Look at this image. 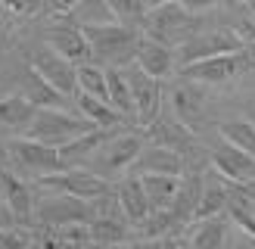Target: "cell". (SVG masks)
<instances>
[{
  "instance_id": "1",
  "label": "cell",
  "mask_w": 255,
  "mask_h": 249,
  "mask_svg": "<svg viewBox=\"0 0 255 249\" xmlns=\"http://www.w3.org/2000/svg\"><path fill=\"white\" fill-rule=\"evenodd\" d=\"M81 31L87 34L97 62L106 66H128L137 53L140 44V31L134 25L125 22H109V25H81Z\"/></svg>"
},
{
  "instance_id": "2",
  "label": "cell",
  "mask_w": 255,
  "mask_h": 249,
  "mask_svg": "<svg viewBox=\"0 0 255 249\" xmlns=\"http://www.w3.org/2000/svg\"><path fill=\"white\" fill-rule=\"evenodd\" d=\"M94 128L97 124L91 119L72 116L66 109H37V116L28 128H25V134L34 137V140H44L50 146H62V143H69V140H75V137H81Z\"/></svg>"
},
{
  "instance_id": "3",
  "label": "cell",
  "mask_w": 255,
  "mask_h": 249,
  "mask_svg": "<svg viewBox=\"0 0 255 249\" xmlns=\"http://www.w3.org/2000/svg\"><path fill=\"white\" fill-rule=\"evenodd\" d=\"M140 25H143V31L149 37H156V41L174 47V44H184L187 37L193 34L196 16L181 6V0H168V3H162V6L146 9V16H143Z\"/></svg>"
},
{
  "instance_id": "4",
  "label": "cell",
  "mask_w": 255,
  "mask_h": 249,
  "mask_svg": "<svg viewBox=\"0 0 255 249\" xmlns=\"http://www.w3.org/2000/svg\"><path fill=\"white\" fill-rule=\"evenodd\" d=\"M34 184L41 187V190L69 193V196L87 199V203L103 199V196H109V190H112L103 174H94V171H87V168H81V165L62 168V171H53V174H41V178H34Z\"/></svg>"
},
{
  "instance_id": "5",
  "label": "cell",
  "mask_w": 255,
  "mask_h": 249,
  "mask_svg": "<svg viewBox=\"0 0 255 249\" xmlns=\"http://www.w3.org/2000/svg\"><path fill=\"white\" fill-rule=\"evenodd\" d=\"M6 149H9V156L16 159V165L22 171L34 174V178L66 168V165H62V159H59V149L56 146H50L44 140H34V137H28V134H25V137H12V140L6 143Z\"/></svg>"
},
{
  "instance_id": "6",
  "label": "cell",
  "mask_w": 255,
  "mask_h": 249,
  "mask_svg": "<svg viewBox=\"0 0 255 249\" xmlns=\"http://www.w3.org/2000/svg\"><path fill=\"white\" fill-rule=\"evenodd\" d=\"M243 50V41L237 37V31H206V34H190L184 44H177L174 59L177 69L187 66V62L196 59H209V56H221V53H240Z\"/></svg>"
},
{
  "instance_id": "7",
  "label": "cell",
  "mask_w": 255,
  "mask_h": 249,
  "mask_svg": "<svg viewBox=\"0 0 255 249\" xmlns=\"http://www.w3.org/2000/svg\"><path fill=\"white\" fill-rule=\"evenodd\" d=\"M28 66H31L34 72H41L59 94H66V97H75V94H78V66H75V62H69L66 56H59L50 44L31 50Z\"/></svg>"
},
{
  "instance_id": "8",
  "label": "cell",
  "mask_w": 255,
  "mask_h": 249,
  "mask_svg": "<svg viewBox=\"0 0 255 249\" xmlns=\"http://www.w3.org/2000/svg\"><path fill=\"white\" fill-rule=\"evenodd\" d=\"M125 69V78L131 84V94H134V106H137V122L140 124H149L156 122V116L162 112V81L146 75L143 69L137 66H122Z\"/></svg>"
},
{
  "instance_id": "9",
  "label": "cell",
  "mask_w": 255,
  "mask_h": 249,
  "mask_svg": "<svg viewBox=\"0 0 255 249\" xmlns=\"http://www.w3.org/2000/svg\"><path fill=\"white\" fill-rule=\"evenodd\" d=\"M237 69H243V50L240 53H221V56L187 62V66L177 69V75L190 84H224L237 75Z\"/></svg>"
},
{
  "instance_id": "10",
  "label": "cell",
  "mask_w": 255,
  "mask_h": 249,
  "mask_svg": "<svg viewBox=\"0 0 255 249\" xmlns=\"http://www.w3.org/2000/svg\"><path fill=\"white\" fill-rule=\"evenodd\" d=\"M34 218L41 221V228H59V224H87L94 218V212L87 206V199L59 193V196L44 199V203L34 209Z\"/></svg>"
},
{
  "instance_id": "11",
  "label": "cell",
  "mask_w": 255,
  "mask_h": 249,
  "mask_svg": "<svg viewBox=\"0 0 255 249\" xmlns=\"http://www.w3.org/2000/svg\"><path fill=\"white\" fill-rule=\"evenodd\" d=\"M44 44H50L59 56H66L69 62L81 66V62H94V50L87 34L81 31V25H47L44 28Z\"/></svg>"
},
{
  "instance_id": "12",
  "label": "cell",
  "mask_w": 255,
  "mask_h": 249,
  "mask_svg": "<svg viewBox=\"0 0 255 249\" xmlns=\"http://www.w3.org/2000/svg\"><path fill=\"white\" fill-rule=\"evenodd\" d=\"M0 199L6 203L9 209V215L16 218V224H31L34 218V193H31V187L25 184L16 171H9L3 162H0Z\"/></svg>"
},
{
  "instance_id": "13",
  "label": "cell",
  "mask_w": 255,
  "mask_h": 249,
  "mask_svg": "<svg viewBox=\"0 0 255 249\" xmlns=\"http://www.w3.org/2000/svg\"><path fill=\"white\" fill-rule=\"evenodd\" d=\"M212 168L218 171L224 181H234V184L255 181V156L234 146V143H227V140H221L212 149Z\"/></svg>"
},
{
  "instance_id": "14",
  "label": "cell",
  "mask_w": 255,
  "mask_h": 249,
  "mask_svg": "<svg viewBox=\"0 0 255 249\" xmlns=\"http://www.w3.org/2000/svg\"><path fill=\"white\" fill-rule=\"evenodd\" d=\"M134 62L140 69H143L146 75H152V78H168V75L174 72V50L168 44L156 41V37L149 34H140V44H137V53H134Z\"/></svg>"
},
{
  "instance_id": "15",
  "label": "cell",
  "mask_w": 255,
  "mask_h": 249,
  "mask_svg": "<svg viewBox=\"0 0 255 249\" xmlns=\"http://www.w3.org/2000/svg\"><path fill=\"white\" fill-rule=\"evenodd\" d=\"M143 153V137L140 134H119L106 140V149H103V171L109 174H119V171H128L134 168V162ZM106 174V178H109Z\"/></svg>"
},
{
  "instance_id": "16",
  "label": "cell",
  "mask_w": 255,
  "mask_h": 249,
  "mask_svg": "<svg viewBox=\"0 0 255 249\" xmlns=\"http://www.w3.org/2000/svg\"><path fill=\"white\" fill-rule=\"evenodd\" d=\"M146 137L152 143L159 146H171V149H181V153H187V149H193V134H190V128L181 122L171 112V116H165V112H159L156 122L146 128Z\"/></svg>"
},
{
  "instance_id": "17",
  "label": "cell",
  "mask_w": 255,
  "mask_h": 249,
  "mask_svg": "<svg viewBox=\"0 0 255 249\" xmlns=\"http://www.w3.org/2000/svg\"><path fill=\"white\" fill-rule=\"evenodd\" d=\"M116 199H119L125 218L131 221V224H140V221H143L149 212H152L149 196H146V190H143V181H140V174H128V178L116 187Z\"/></svg>"
},
{
  "instance_id": "18",
  "label": "cell",
  "mask_w": 255,
  "mask_h": 249,
  "mask_svg": "<svg viewBox=\"0 0 255 249\" xmlns=\"http://www.w3.org/2000/svg\"><path fill=\"white\" fill-rule=\"evenodd\" d=\"M22 94L31 100L37 109H66V94H59L41 72H34L31 66L22 69Z\"/></svg>"
},
{
  "instance_id": "19",
  "label": "cell",
  "mask_w": 255,
  "mask_h": 249,
  "mask_svg": "<svg viewBox=\"0 0 255 249\" xmlns=\"http://www.w3.org/2000/svg\"><path fill=\"white\" fill-rule=\"evenodd\" d=\"M134 168L140 174H149V171H156V174H181L184 171V153L181 149H171V146L152 143V146H143V153H140V159L134 162Z\"/></svg>"
},
{
  "instance_id": "20",
  "label": "cell",
  "mask_w": 255,
  "mask_h": 249,
  "mask_svg": "<svg viewBox=\"0 0 255 249\" xmlns=\"http://www.w3.org/2000/svg\"><path fill=\"white\" fill-rule=\"evenodd\" d=\"M106 140H109V131H106V128H94V131L75 137V140L62 143V146H56V149H59L62 165H66V168H75V165H81L87 156H94L100 146H106Z\"/></svg>"
},
{
  "instance_id": "21",
  "label": "cell",
  "mask_w": 255,
  "mask_h": 249,
  "mask_svg": "<svg viewBox=\"0 0 255 249\" xmlns=\"http://www.w3.org/2000/svg\"><path fill=\"white\" fill-rule=\"evenodd\" d=\"M37 116V106L25 94H6L0 97V124L9 131H25Z\"/></svg>"
},
{
  "instance_id": "22",
  "label": "cell",
  "mask_w": 255,
  "mask_h": 249,
  "mask_svg": "<svg viewBox=\"0 0 255 249\" xmlns=\"http://www.w3.org/2000/svg\"><path fill=\"white\" fill-rule=\"evenodd\" d=\"M75 103H78V112L84 119H91L97 128H106V131H112V128H119V124L125 122V116L112 106V103H106V100H100V97H94V94H84V91H78L75 94Z\"/></svg>"
},
{
  "instance_id": "23",
  "label": "cell",
  "mask_w": 255,
  "mask_h": 249,
  "mask_svg": "<svg viewBox=\"0 0 255 249\" xmlns=\"http://www.w3.org/2000/svg\"><path fill=\"white\" fill-rule=\"evenodd\" d=\"M140 181H143L149 206H152V212H156V209H171L184 178L181 174H156V171H149V174H140Z\"/></svg>"
},
{
  "instance_id": "24",
  "label": "cell",
  "mask_w": 255,
  "mask_h": 249,
  "mask_svg": "<svg viewBox=\"0 0 255 249\" xmlns=\"http://www.w3.org/2000/svg\"><path fill=\"white\" fill-rule=\"evenodd\" d=\"M227 228H231L227 212L196 221V231H193V237H190V249H224V243H227Z\"/></svg>"
},
{
  "instance_id": "25",
  "label": "cell",
  "mask_w": 255,
  "mask_h": 249,
  "mask_svg": "<svg viewBox=\"0 0 255 249\" xmlns=\"http://www.w3.org/2000/svg\"><path fill=\"white\" fill-rule=\"evenodd\" d=\"M171 112L181 119L190 131L199 128V122L206 119V106H202V97L193 91L190 84H181L171 91Z\"/></svg>"
},
{
  "instance_id": "26",
  "label": "cell",
  "mask_w": 255,
  "mask_h": 249,
  "mask_svg": "<svg viewBox=\"0 0 255 249\" xmlns=\"http://www.w3.org/2000/svg\"><path fill=\"white\" fill-rule=\"evenodd\" d=\"M106 84H109V103L116 106L125 119H137L134 94H131V84H128L122 66H109V69H106Z\"/></svg>"
},
{
  "instance_id": "27",
  "label": "cell",
  "mask_w": 255,
  "mask_h": 249,
  "mask_svg": "<svg viewBox=\"0 0 255 249\" xmlns=\"http://www.w3.org/2000/svg\"><path fill=\"white\" fill-rule=\"evenodd\" d=\"M202 187H206V178H202V174H190V178L181 181V190H177L174 203H171V212L181 221H193L199 196H202Z\"/></svg>"
},
{
  "instance_id": "28",
  "label": "cell",
  "mask_w": 255,
  "mask_h": 249,
  "mask_svg": "<svg viewBox=\"0 0 255 249\" xmlns=\"http://www.w3.org/2000/svg\"><path fill=\"white\" fill-rule=\"evenodd\" d=\"M91 228V243H106V246H122L131 240V231L128 224L119 221V218H109V215H100V218H91L87 221Z\"/></svg>"
},
{
  "instance_id": "29",
  "label": "cell",
  "mask_w": 255,
  "mask_h": 249,
  "mask_svg": "<svg viewBox=\"0 0 255 249\" xmlns=\"http://www.w3.org/2000/svg\"><path fill=\"white\" fill-rule=\"evenodd\" d=\"M66 19H72L75 25H109V22H119L106 0H81L75 9L66 12Z\"/></svg>"
},
{
  "instance_id": "30",
  "label": "cell",
  "mask_w": 255,
  "mask_h": 249,
  "mask_svg": "<svg viewBox=\"0 0 255 249\" xmlns=\"http://www.w3.org/2000/svg\"><path fill=\"white\" fill-rule=\"evenodd\" d=\"M221 212H227V184L206 181V187H202V196H199V206H196V215H193V221L212 218V215H221Z\"/></svg>"
},
{
  "instance_id": "31",
  "label": "cell",
  "mask_w": 255,
  "mask_h": 249,
  "mask_svg": "<svg viewBox=\"0 0 255 249\" xmlns=\"http://www.w3.org/2000/svg\"><path fill=\"white\" fill-rule=\"evenodd\" d=\"M218 134H221V140H227V143H234V146H240V149H246V153L255 156V124L249 119H227V122H221Z\"/></svg>"
},
{
  "instance_id": "32",
  "label": "cell",
  "mask_w": 255,
  "mask_h": 249,
  "mask_svg": "<svg viewBox=\"0 0 255 249\" xmlns=\"http://www.w3.org/2000/svg\"><path fill=\"white\" fill-rule=\"evenodd\" d=\"M78 91L94 94L109 103V84H106V69L100 62H81L78 66Z\"/></svg>"
},
{
  "instance_id": "33",
  "label": "cell",
  "mask_w": 255,
  "mask_h": 249,
  "mask_svg": "<svg viewBox=\"0 0 255 249\" xmlns=\"http://www.w3.org/2000/svg\"><path fill=\"white\" fill-rule=\"evenodd\" d=\"M106 3L112 6L116 19L125 22V25H140V22H143V16H146L143 0H106Z\"/></svg>"
},
{
  "instance_id": "34",
  "label": "cell",
  "mask_w": 255,
  "mask_h": 249,
  "mask_svg": "<svg viewBox=\"0 0 255 249\" xmlns=\"http://www.w3.org/2000/svg\"><path fill=\"white\" fill-rule=\"evenodd\" d=\"M0 249H34V237L19 228H0Z\"/></svg>"
},
{
  "instance_id": "35",
  "label": "cell",
  "mask_w": 255,
  "mask_h": 249,
  "mask_svg": "<svg viewBox=\"0 0 255 249\" xmlns=\"http://www.w3.org/2000/svg\"><path fill=\"white\" fill-rule=\"evenodd\" d=\"M181 6L190 9L193 16H199V12H206V9H215V6H218V0H181Z\"/></svg>"
},
{
  "instance_id": "36",
  "label": "cell",
  "mask_w": 255,
  "mask_h": 249,
  "mask_svg": "<svg viewBox=\"0 0 255 249\" xmlns=\"http://www.w3.org/2000/svg\"><path fill=\"white\" fill-rule=\"evenodd\" d=\"M237 37L243 44H255V19H243L237 25Z\"/></svg>"
},
{
  "instance_id": "37",
  "label": "cell",
  "mask_w": 255,
  "mask_h": 249,
  "mask_svg": "<svg viewBox=\"0 0 255 249\" xmlns=\"http://www.w3.org/2000/svg\"><path fill=\"white\" fill-rule=\"evenodd\" d=\"M146 243H149L146 249H181L174 237H156V240H146Z\"/></svg>"
},
{
  "instance_id": "38",
  "label": "cell",
  "mask_w": 255,
  "mask_h": 249,
  "mask_svg": "<svg viewBox=\"0 0 255 249\" xmlns=\"http://www.w3.org/2000/svg\"><path fill=\"white\" fill-rule=\"evenodd\" d=\"M78 3H81V0H53V3H50V9H53L56 16H66V12H69V9H75Z\"/></svg>"
},
{
  "instance_id": "39",
  "label": "cell",
  "mask_w": 255,
  "mask_h": 249,
  "mask_svg": "<svg viewBox=\"0 0 255 249\" xmlns=\"http://www.w3.org/2000/svg\"><path fill=\"white\" fill-rule=\"evenodd\" d=\"M44 0H28V16H34V12H41Z\"/></svg>"
},
{
  "instance_id": "40",
  "label": "cell",
  "mask_w": 255,
  "mask_h": 249,
  "mask_svg": "<svg viewBox=\"0 0 255 249\" xmlns=\"http://www.w3.org/2000/svg\"><path fill=\"white\" fill-rule=\"evenodd\" d=\"M162 3H168V0H143V6L152 9V6H162Z\"/></svg>"
},
{
  "instance_id": "41",
  "label": "cell",
  "mask_w": 255,
  "mask_h": 249,
  "mask_svg": "<svg viewBox=\"0 0 255 249\" xmlns=\"http://www.w3.org/2000/svg\"><path fill=\"white\" fill-rule=\"evenodd\" d=\"M243 50H246V56H249V59H252V66H255V44H246V47H243Z\"/></svg>"
},
{
  "instance_id": "42",
  "label": "cell",
  "mask_w": 255,
  "mask_h": 249,
  "mask_svg": "<svg viewBox=\"0 0 255 249\" xmlns=\"http://www.w3.org/2000/svg\"><path fill=\"white\" fill-rule=\"evenodd\" d=\"M243 3H246V0H227V6H231V9H240Z\"/></svg>"
},
{
  "instance_id": "43",
  "label": "cell",
  "mask_w": 255,
  "mask_h": 249,
  "mask_svg": "<svg viewBox=\"0 0 255 249\" xmlns=\"http://www.w3.org/2000/svg\"><path fill=\"white\" fill-rule=\"evenodd\" d=\"M246 6L252 9V16H255V0H246Z\"/></svg>"
},
{
  "instance_id": "44",
  "label": "cell",
  "mask_w": 255,
  "mask_h": 249,
  "mask_svg": "<svg viewBox=\"0 0 255 249\" xmlns=\"http://www.w3.org/2000/svg\"><path fill=\"white\" fill-rule=\"evenodd\" d=\"M3 12H6V0H0V16H3Z\"/></svg>"
}]
</instances>
